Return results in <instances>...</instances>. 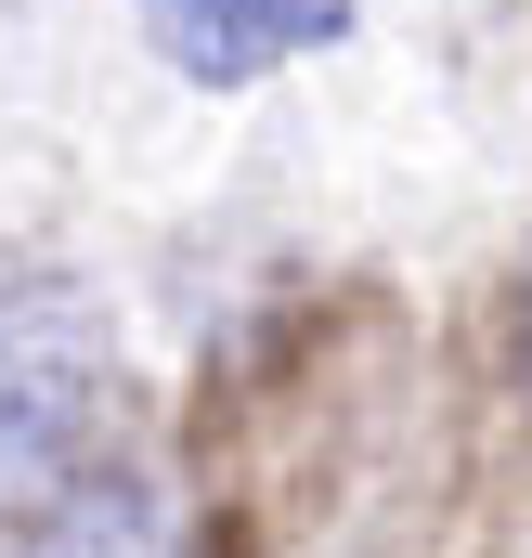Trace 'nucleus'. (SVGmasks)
Returning <instances> with one entry per match:
<instances>
[{
	"instance_id": "obj_1",
	"label": "nucleus",
	"mask_w": 532,
	"mask_h": 558,
	"mask_svg": "<svg viewBox=\"0 0 532 558\" xmlns=\"http://www.w3.org/2000/svg\"><path fill=\"white\" fill-rule=\"evenodd\" d=\"M118 325L78 286H0V558H131Z\"/></svg>"
},
{
	"instance_id": "obj_2",
	"label": "nucleus",
	"mask_w": 532,
	"mask_h": 558,
	"mask_svg": "<svg viewBox=\"0 0 532 558\" xmlns=\"http://www.w3.org/2000/svg\"><path fill=\"white\" fill-rule=\"evenodd\" d=\"M156 26V52L195 78V92H247L299 52H338L351 39V0H131Z\"/></svg>"
},
{
	"instance_id": "obj_3",
	"label": "nucleus",
	"mask_w": 532,
	"mask_h": 558,
	"mask_svg": "<svg viewBox=\"0 0 532 558\" xmlns=\"http://www.w3.org/2000/svg\"><path fill=\"white\" fill-rule=\"evenodd\" d=\"M520 325H532V286H520Z\"/></svg>"
}]
</instances>
